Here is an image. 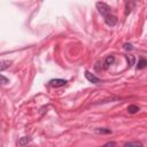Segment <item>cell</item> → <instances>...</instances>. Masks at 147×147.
<instances>
[{"label":"cell","mask_w":147,"mask_h":147,"mask_svg":"<svg viewBox=\"0 0 147 147\" xmlns=\"http://www.w3.org/2000/svg\"><path fill=\"white\" fill-rule=\"evenodd\" d=\"M96 8H98L99 13H100L103 17H106L107 15H109V14H110V9H111L106 2H96Z\"/></svg>","instance_id":"cell-1"},{"label":"cell","mask_w":147,"mask_h":147,"mask_svg":"<svg viewBox=\"0 0 147 147\" xmlns=\"http://www.w3.org/2000/svg\"><path fill=\"white\" fill-rule=\"evenodd\" d=\"M67 84L65 79H61V78H55V79H51L49 80V85L54 86V87H60V86H64Z\"/></svg>","instance_id":"cell-2"},{"label":"cell","mask_w":147,"mask_h":147,"mask_svg":"<svg viewBox=\"0 0 147 147\" xmlns=\"http://www.w3.org/2000/svg\"><path fill=\"white\" fill-rule=\"evenodd\" d=\"M105 22H106L107 25H109V26H114V25L117 23V17H116L115 15L109 14V15H107V16L105 17Z\"/></svg>","instance_id":"cell-3"},{"label":"cell","mask_w":147,"mask_h":147,"mask_svg":"<svg viewBox=\"0 0 147 147\" xmlns=\"http://www.w3.org/2000/svg\"><path fill=\"white\" fill-rule=\"evenodd\" d=\"M85 78H86L88 82L93 83V84H99V83H100V79H99L95 75L91 74L90 71H85Z\"/></svg>","instance_id":"cell-4"},{"label":"cell","mask_w":147,"mask_h":147,"mask_svg":"<svg viewBox=\"0 0 147 147\" xmlns=\"http://www.w3.org/2000/svg\"><path fill=\"white\" fill-rule=\"evenodd\" d=\"M114 61H115V57H114V55H108L106 59H105V62H103V64H105V68L107 69V68H109L113 63H114Z\"/></svg>","instance_id":"cell-5"},{"label":"cell","mask_w":147,"mask_h":147,"mask_svg":"<svg viewBox=\"0 0 147 147\" xmlns=\"http://www.w3.org/2000/svg\"><path fill=\"white\" fill-rule=\"evenodd\" d=\"M10 64H11V62L8 61V60L1 61V62H0V72L3 71V70H6V69H8V68L10 67Z\"/></svg>","instance_id":"cell-6"},{"label":"cell","mask_w":147,"mask_h":147,"mask_svg":"<svg viewBox=\"0 0 147 147\" xmlns=\"http://www.w3.org/2000/svg\"><path fill=\"white\" fill-rule=\"evenodd\" d=\"M31 141V138L30 137H22L20 140H18V145L20 146H25V145H28V142H30Z\"/></svg>","instance_id":"cell-7"},{"label":"cell","mask_w":147,"mask_h":147,"mask_svg":"<svg viewBox=\"0 0 147 147\" xmlns=\"http://www.w3.org/2000/svg\"><path fill=\"white\" fill-rule=\"evenodd\" d=\"M134 5H136V3H134V2H131V1L125 2V9H126V10H125V14H126V15H127L129 13H131V10H132V8L134 7Z\"/></svg>","instance_id":"cell-8"},{"label":"cell","mask_w":147,"mask_h":147,"mask_svg":"<svg viewBox=\"0 0 147 147\" xmlns=\"http://www.w3.org/2000/svg\"><path fill=\"white\" fill-rule=\"evenodd\" d=\"M124 147H142V144L139 141H132V142H126Z\"/></svg>","instance_id":"cell-9"},{"label":"cell","mask_w":147,"mask_h":147,"mask_svg":"<svg viewBox=\"0 0 147 147\" xmlns=\"http://www.w3.org/2000/svg\"><path fill=\"white\" fill-rule=\"evenodd\" d=\"M146 64H147V62H146V60L144 59V57H140V60H139V62H138V64H137V69H144L145 67H146Z\"/></svg>","instance_id":"cell-10"},{"label":"cell","mask_w":147,"mask_h":147,"mask_svg":"<svg viewBox=\"0 0 147 147\" xmlns=\"http://www.w3.org/2000/svg\"><path fill=\"white\" fill-rule=\"evenodd\" d=\"M127 111H129L130 114H136V113L139 111V107L136 106V105H131V106L127 107Z\"/></svg>","instance_id":"cell-11"},{"label":"cell","mask_w":147,"mask_h":147,"mask_svg":"<svg viewBox=\"0 0 147 147\" xmlns=\"http://www.w3.org/2000/svg\"><path fill=\"white\" fill-rule=\"evenodd\" d=\"M96 133H100V134H106V133H111V130L109 129H103V127H99L95 130Z\"/></svg>","instance_id":"cell-12"},{"label":"cell","mask_w":147,"mask_h":147,"mask_svg":"<svg viewBox=\"0 0 147 147\" xmlns=\"http://www.w3.org/2000/svg\"><path fill=\"white\" fill-rule=\"evenodd\" d=\"M8 78L5 77L3 75H0V84H8Z\"/></svg>","instance_id":"cell-13"},{"label":"cell","mask_w":147,"mask_h":147,"mask_svg":"<svg viewBox=\"0 0 147 147\" xmlns=\"http://www.w3.org/2000/svg\"><path fill=\"white\" fill-rule=\"evenodd\" d=\"M102 147H116V142L115 141H109V142L105 144Z\"/></svg>","instance_id":"cell-14"},{"label":"cell","mask_w":147,"mask_h":147,"mask_svg":"<svg viewBox=\"0 0 147 147\" xmlns=\"http://www.w3.org/2000/svg\"><path fill=\"white\" fill-rule=\"evenodd\" d=\"M124 49H126V51H132L133 49V46L131 45V44H124Z\"/></svg>","instance_id":"cell-15"},{"label":"cell","mask_w":147,"mask_h":147,"mask_svg":"<svg viewBox=\"0 0 147 147\" xmlns=\"http://www.w3.org/2000/svg\"><path fill=\"white\" fill-rule=\"evenodd\" d=\"M29 147H31V146H29Z\"/></svg>","instance_id":"cell-16"}]
</instances>
